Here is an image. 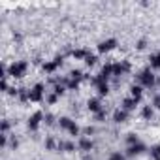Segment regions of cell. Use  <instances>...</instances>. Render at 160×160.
Returning <instances> with one entry per match:
<instances>
[{
    "mask_svg": "<svg viewBox=\"0 0 160 160\" xmlns=\"http://www.w3.org/2000/svg\"><path fill=\"white\" fill-rule=\"evenodd\" d=\"M136 83L141 85L143 89H152V87H156V75H154V72L147 66V68H143L141 72L136 73Z\"/></svg>",
    "mask_w": 160,
    "mask_h": 160,
    "instance_id": "obj_1",
    "label": "cell"
},
{
    "mask_svg": "<svg viewBox=\"0 0 160 160\" xmlns=\"http://www.w3.org/2000/svg\"><path fill=\"white\" fill-rule=\"evenodd\" d=\"M28 72V62L27 60H13L8 66V75L13 79H23Z\"/></svg>",
    "mask_w": 160,
    "mask_h": 160,
    "instance_id": "obj_2",
    "label": "cell"
},
{
    "mask_svg": "<svg viewBox=\"0 0 160 160\" xmlns=\"http://www.w3.org/2000/svg\"><path fill=\"white\" fill-rule=\"evenodd\" d=\"M62 62H64V57L60 55V57H55L53 60H45L43 64H42V72L45 73V75H53L60 66H62Z\"/></svg>",
    "mask_w": 160,
    "mask_h": 160,
    "instance_id": "obj_3",
    "label": "cell"
},
{
    "mask_svg": "<svg viewBox=\"0 0 160 160\" xmlns=\"http://www.w3.org/2000/svg\"><path fill=\"white\" fill-rule=\"evenodd\" d=\"M43 117H45V113L43 111H34L30 117H28V121H27V128L30 130V132H38V128L43 124Z\"/></svg>",
    "mask_w": 160,
    "mask_h": 160,
    "instance_id": "obj_4",
    "label": "cell"
},
{
    "mask_svg": "<svg viewBox=\"0 0 160 160\" xmlns=\"http://www.w3.org/2000/svg\"><path fill=\"white\" fill-rule=\"evenodd\" d=\"M117 47H119V40H117V38H106V40H102V42L98 43V53L106 55V53H111V51L117 49Z\"/></svg>",
    "mask_w": 160,
    "mask_h": 160,
    "instance_id": "obj_5",
    "label": "cell"
},
{
    "mask_svg": "<svg viewBox=\"0 0 160 160\" xmlns=\"http://www.w3.org/2000/svg\"><path fill=\"white\" fill-rule=\"evenodd\" d=\"M145 151H149V147H147L143 141H138V143H134V145H128V147H126V151H124V154H126L128 158H134V156L143 154Z\"/></svg>",
    "mask_w": 160,
    "mask_h": 160,
    "instance_id": "obj_6",
    "label": "cell"
},
{
    "mask_svg": "<svg viewBox=\"0 0 160 160\" xmlns=\"http://www.w3.org/2000/svg\"><path fill=\"white\" fill-rule=\"evenodd\" d=\"M45 98V85L43 83H36L32 89H30V102L32 104H38Z\"/></svg>",
    "mask_w": 160,
    "mask_h": 160,
    "instance_id": "obj_7",
    "label": "cell"
},
{
    "mask_svg": "<svg viewBox=\"0 0 160 160\" xmlns=\"http://www.w3.org/2000/svg\"><path fill=\"white\" fill-rule=\"evenodd\" d=\"M77 149H79V151H83L85 154L91 152V151L94 149V141H92V138H87V136L77 138Z\"/></svg>",
    "mask_w": 160,
    "mask_h": 160,
    "instance_id": "obj_8",
    "label": "cell"
},
{
    "mask_svg": "<svg viewBox=\"0 0 160 160\" xmlns=\"http://www.w3.org/2000/svg\"><path fill=\"white\" fill-rule=\"evenodd\" d=\"M87 109H89L92 115H96L98 111H102V109H104L102 98H100V96H92V98H89V100H87Z\"/></svg>",
    "mask_w": 160,
    "mask_h": 160,
    "instance_id": "obj_9",
    "label": "cell"
},
{
    "mask_svg": "<svg viewBox=\"0 0 160 160\" xmlns=\"http://www.w3.org/2000/svg\"><path fill=\"white\" fill-rule=\"evenodd\" d=\"M139 106V102L136 100V98H132V96H128V98H122L121 100V108L124 109V111H128V113H132V111H136V108Z\"/></svg>",
    "mask_w": 160,
    "mask_h": 160,
    "instance_id": "obj_10",
    "label": "cell"
},
{
    "mask_svg": "<svg viewBox=\"0 0 160 160\" xmlns=\"http://www.w3.org/2000/svg\"><path fill=\"white\" fill-rule=\"evenodd\" d=\"M128 117H130V113H128V111H124L122 108H117V109L113 111V122H117V124L126 122V121H128Z\"/></svg>",
    "mask_w": 160,
    "mask_h": 160,
    "instance_id": "obj_11",
    "label": "cell"
},
{
    "mask_svg": "<svg viewBox=\"0 0 160 160\" xmlns=\"http://www.w3.org/2000/svg\"><path fill=\"white\" fill-rule=\"evenodd\" d=\"M77 143L73 141H66V139H58V149L57 151H64V152H75Z\"/></svg>",
    "mask_w": 160,
    "mask_h": 160,
    "instance_id": "obj_12",
    "label": "cell"
},
{
    "mask_svg": "<svg viewBox=\"0 0 160 160\" xmlns=\"http://www.w3.org/2000/svg\"><path fill=\"white\" fill-rule=\"evenodd\" d=\"M143 87L141 85H138V83H134V85H130V96L132 98H136L138 102H141V98H143Z\"/></svg>",
    "mask_w": 160,
    "mask_h": 160,
    "instance_id": "obj_13",
    "label": "cell"
},
{
    "mask_svg": "<svg viewBox=\"0 0 160 160\" xmlns=\"http://www.w3.org/2000/svg\"><path fill=\"white\" fill-rule=\"evenodd\" d=\"M73 122H75V121H73L72 117H58V122H57V124H58V128H60V130L68 132V130L72 128V124H73Z\"/></svg>",
    "mask_w": 160,
    "mask_h": 160,
    "instance_id": "obj_14",
    "label": "cell"
},
{
    "mask_svg": "<svg viewBox=\"0 0 160 160\" xmlns=\"http://www.w3.org/2000/svg\"><path fill=\"white\" fill-rule=\"evenodd\" d=\"M89 55H91V51L85 49V47H79V49H73V51H72V57H73L75 60H85Z\"/></svg>",
    "mask_w": 160,
    "mask_h": 160,
    "instance_id": "obj_15",
    "label": "cell"
},
{
    "mask_svg": "<svg viewBox=\"0 0 160 160\" xmlns=\"http://www.w3.org/2000/svg\"><path fill=\"white\" fill-rule=\"evenodd\" d=\"M68 77H70V79H73V81H77V83H81L83 79H85V73H83V70H77V68H73V70H70Z\"/></svg>",
    "mask_w": 160,
    "mask_h": 160,
    "instance_id": "obj_16",
    "label": "cell"
},
{
    "mask_svg": "<svg viewBox=\"0 0 160 160\" xmlns=\"http://www.w3.org/2000/svg\"><path fill=\"white\" fill-rule=\"evenodd\" d=\"M154 111H156V109H154L151 104H147V106H143V108H141V117H143L145 121H151V119L154 117Z\"/></svg>",
    "mask_w": 160,
    "mask_h": 160,
    "instance_id": "obj_17",
    "label": "cell"
},
{
    "mask_svg": "<svg viewBox=\"0 0 160 160\" xmlns=\"http://www.w3.org/2000/svg\"><path fill=\"white\" fill-rule=\"evenodd\" d=\"M43 147H45L47 151H57V149H58V139H55L53 136H47L45 141H43Z\"/></svg>",
    "mask_w": 160,
    "mask_h": 160,
    "instance_id": "obj_18",
    "label": "cell"
},
{
    "mask_svg": "<svg viewBox=\"0 0 160 160\" xmlns=\"http://www.w3.org/2000/svg\"><path fill=\"white\" fill-rule=\"evenodd\" d=\"M109 91H111V85H109V83H100V85H96V92H98V96H100V98L108 96V94H109Z\"/></svg>",
    "mask_w": 160,
    "mask_h": 160,
    "instance_id": "obj_19",
    "label": "cell"
},
{
    "mask_svg": "<svg viewBox=\"0 0 160 160\" xmlns=\"http://www.w3.org/2000/svg\"><path fill=\"white\" fill-rule=\"evenodd\" d=\"M149 154H151L152 160H158V158H160V143L151 145V147H149Z\"/></svg>",
    "mask_w": 160,
    "mask_h": 160,
    "instance_id": "obj_20",
    "label": "cell"
},
{
    "mask_svg": "<svg viewBox=\"0 0 160 160\" xmlns=\"http://www.w3.org/2000/svg\"><path fill=\"white\" fill-rule=\"evenodd\" d=\"M58 122V119L53 115V113H45V117H43V124L45 126H55Z\"/></svg>",
    "mask_w": 160,
    "mask_h": 160,
    "instance_id": "obj_21",
    "label": "cell"
},
{
    "mask_svg": "<svg viewBox=\"0 0 160 160\" xmlns=\"http://www.w3.org/2000/svg\"><path fill=\"white\" fill-rule=\"evenodd\" d=\"M108 160H128V156L124 154V152H119V151H113L109 156H108Z\"/></svg>",
    "mask_w": 160,
    "mask_h": 160,
    "instance_id": "obj_22",
    "label": "cell"
},
{
    "mask_svg": "<svg viewBox=\"0 0 160 160\" xmlns=\"http://www.w3.org/2000/svg\"><path fill=\"white\" fill-rule=\"evenodd\" d=\"M138 141H141V139L138 138V134H134V132L126 134V147H128V145H134V143H138Z\"/></svg>",
    "mask_w": 160,
    "mask_h": 160,
    "instance_id": "obj_23",
    "label": "cell"
},
{
    "mask_svg": "<svg viewBox=\"0 0 160 160\" xmlns=\"http://www.w3.org/2000/svg\"><path fill=\"white\" fill-rule=\"evenodd\" d=\"M106 119H108V111H106V108L94 115V121H96V122H106Z\"/></svg>",
    "mask_w": 160,
    "mask_h": 160,
    "instance_id": "obj_24",
    "label": "cell"
},
{
    "mask_svg": "<svg viewBox=\"0 0 160 160\" xmlns=\"http://www.w3.org/2000/svg\"><path fill=\"white\" fill-rule=\"evenodd\" d=\"M58 98H60V96H57L55 92H51V94H47V96H45V104H49V106H55V104L58 102Z\"/></svg>",
    "mask_w": 160,
    "mask_h": 160,
    "instance_id": "obj_25",
    "label": "cell"
},
{
    "mask_svg": "<svg viewBox=\"0 0 160 160\" xmlns=\"http://www.w3.org/2000/svg\"><path fill=\"white\" fill-rule=\"evenodd\" d=\"M66 91H68V89H66V87H64L62 83H58V85H55V87H53V92H55L57 96H62V94H64Z\"/></svg>",
    "mask_w": 160,
    "mask_h": 160,
    "instance_id": "obj_26",
    "label": "cell"
},
{
    "mask_svg": "<svg viewBox=\"0 0 160 160\" xmlns=\"http://www.w3.org/2000/svg\"><path fill=\"white\" fill-rule=\"evenodd\" d=\"M10 128H12L10 119H4V121H2V134H4V136H10Z\"/></svg>",
    "mask_w": 160,
    "mask_h": 160,
    "instance_id": "obj_27",
    "label": "cell"
},
{
    "mask_svg": "<svg viewBox=\"0 0 160 160\" xmlns=\"http://www.w3.org/2000/svg\"><path fill=\"white\" fill-rule=\"evenodd\" d=\"M96 62H98V55H92V53H91V55L85 58V64H87V66H94Z\"/></svg>",
    "mask_w": 160,
    "mask_h": 160,
    "instance_id": "obj_28",
    "label": "cell"
},
{
    "mask_svg": "<svg viewBox=\"0 0 160 160\" xmlns=\"http://www.w3.org/2000/svg\"><path fill=\"white\" fill-rule=\"evenodd\" d=\"M96 132V128L94 126H85L83 128V132H81V136H87V138H92V134Z\"/></svg>",
    "mask_w": 160,
    "mask_h": 160,
    "instance_id": "obj_29",
    "label": "cell"
},
{
    "mask_svg": "<svg viewBox=\"0 0 160 160\" xmlns=\"http://www.w3.org/2000/svg\"><path fill=\"white\" fill-rule=\"evenodd\" d=\"M145 47H147V38H141V40L136 42V49H138V51H143Z\"/></svg>",
    "mask_w": 160,
    "mask_h": 160,
    "instance_id": "obj_30",
    "label": "cell"
},
{
    "mask_svg": "<svg viewBox=\"0 0 160 160\" xmlns=\"http://www.w3.org/2000/svg\"><path fill=\"white\" fill-rule=\"evenodd\" d=\"M151 106H152L154 109H160V92H156V94L152 96V102H151Z\"/></svg>",
    "mask_w": 160,
    "mask_h": 160,
    "instance_id": "obj_31",
    "label": "cell"
},
{
    "mask_svg": "<svg viewBox=\"0 0 160 160\" xmlns=\"http://www.w3.org/2000/svg\"><path fill=\"white\" fill-rule=\"evenodd\" d=\"M10 89H12V87L8 85V79H0V91L8 94V91H10Z\"/></svg>",
    "mask_w": 160,
    "mask_h": 160,
    "instance_id": "obj_32",
    "label": "cell"
},
{
    "mask_svg": "<svg viewBox=\"0 0 160 160\" xmlns=\"http://www.w3.org/2000/svg\"><path fill=\"white\" fill-rule=\"evenodd\" d=\"M10 145H12L13 149H17V147H19V139H17V138H12V143H10Z\"/></svg>",
    "mask_w": 160,
    "mask_h": 160,
    "instance_id": "obj_33",
    "label": "cell"
},
{
    "mask_svg": "<svg viewBox=\"0 0 160 160\" xmlns=\"http://www.w3.org/2000/svg\"><path fill=\"white\" fill-rule=\"evenodd\" d=\"M81 160H92V156H91V152H87V154H83V158Z\"/></svg>",
    "mask_w": 160,
    "mask_h": 160,
    "instance_id": "obj_34",
    "label": "cell"
},
{
    "mask_svg": "<svg viewBox=\"0 0 160 160\" xmlns=\"http://www.w3.org/2000/svg\"><path fill=\"white\" fill-rule=\"evenodd\" d=\"M156 87H160V75H156Z\"/></svg>",
    "mask_w": 160,
    "mask_h": 160,
    "instance_id": "obj_35",
    "label": "cell"
},
{
    "mask_svg": "<svg viewBox=\"0 0 160 160\" xmlns=\"http://www.w3.org/2000/svg\"><path fill=\"white\" fill-rule=\"evenodd\" d=\"M158 160H160V158H158Z\"/></svg>",
    "mask_w": 160,
    "mask_h": 160,
    "instance_id": "obj_36",
    "label": "cell"
}]
</instances>
